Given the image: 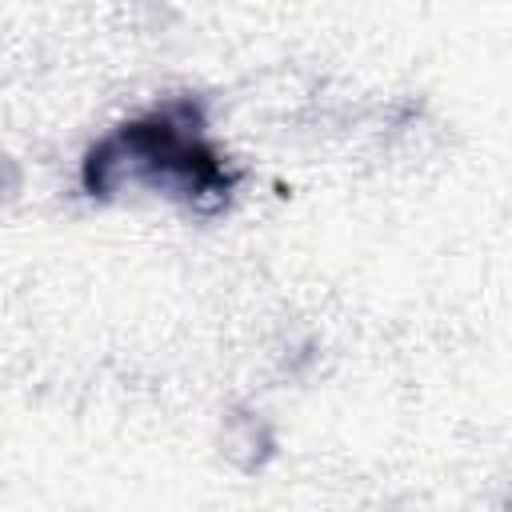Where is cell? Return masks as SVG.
Segmentation results:
<instances>
[{"label":"cell","mask_w":512,"mask_h":512,"mask_svg":"<svg viewBox=\"0 0 512 512\" xmlns=\"http://www.w3.org/2000/svg\"><path fill=\"white\" fill-rule=\"evenodd\" d=\"M88 192L104 196L124 184H148L192 208H220L232 196V168L204 136L192 104L152 108L108 132L84 160Z\"/></svg>","instance_id":"cell-1"}]
</instances>
